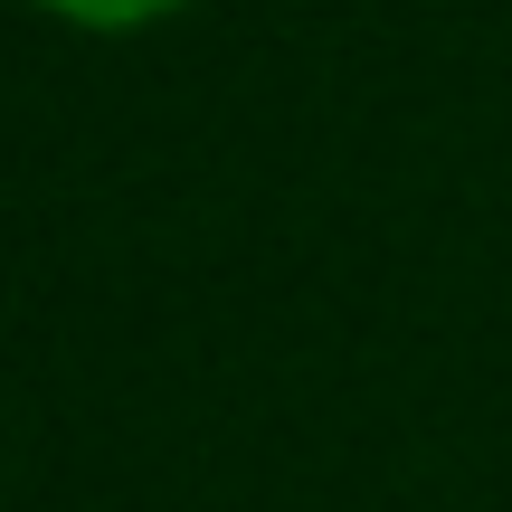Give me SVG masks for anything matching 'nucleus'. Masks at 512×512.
Here are the masks:
<instances>
[{
	"label": "nucleus",
	"mask_w": 512,
	"mask_h": 512,
	"mask_svg": "<svg viewBox=\"0 0 512 512\" xmlns=\"http://www.w3.org/2000/svg\"><path fill=\"white\" fill-rule=\"evenodd\" d=\"M38 10H57V19H76V29H143V19H162V10H181V0H38Z\"/></svg>",
	"instance_id": "nucleus-1"
}]
</instances>
